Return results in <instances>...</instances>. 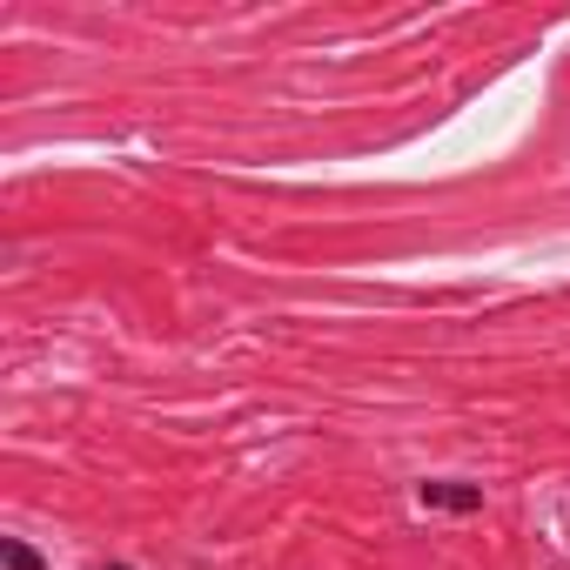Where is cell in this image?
<instances>
[{
	"label": "cell",
	"instance_id": "1",
	"mask_svg": "<svg viewBox=\"0 0 570 570\" xmlns=\"http://www.w3.org/2000/svg\"><path fill=\"white\" fill-rule=\"evenodd\" d=\"M483 490L476 483H423V510H476Z\"/></svg>",
	"mask_w": 570,
	"mask_h": 570
},
{
	"label": "cell",
	"instance_id": "2",
	"mask_svg": "<svg viewBox=\"0 0 570 570\" xmlns=\"http://www.w3.org/2000/svg\"><path fill=\"white\" fill-rule=\"evenodd\" d=\"M0 563H8V570H41V557L28 543H0Z\"/></svg>",
	"mask_w": 570,
	"mask_h": 570
}]
</instances>
